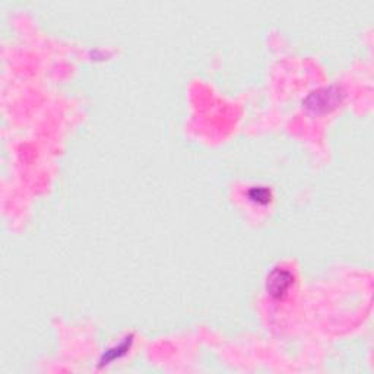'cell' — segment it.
<instances>
[{
	"label": "cell",
	"mask_w": 374,
	"mask_h": 374,
	"mask_svg": "<svg viewBox=\"0 0 374 374\" xmlns=\"http://www.w3.org/2000/svg\"><path fill=\"white\" fill-rule=\"evenodd\" d=\"M294 285V275L287 268H275L267 278V293L275 300L281 301L287 297Z\"/></svg>",
	"instance_id": "cell-2"
},
{
	"label": "cell",
	"mask_w": 374,
	"mask_h": 374,
	"mask_svg": "<svg viewBox=\"0 0 374 374\" xmlns=\"http://www.w3.org/2000/svg\"><path fill=\"white\" fill-rule=\"evenodd\" d=\"M344 91L338 85L323 86L303 100V107L312 115H326L339 107L344 101Z\"/></svg>",
	"instance_id": "cell-1"
},
{
	"label": "cell",
	"mask_w": 374,
	"mask_h": 374,
	"mask_svg": "<svg viewBox=\"0 0 374 374\" xmlns=\"http://www.w3.org/2000/svg\"><path fill=\"white\" fill-rule=\"evenodd\" d=\"M247 197L253 204L259 206H265L272 201V192L265 186H253L252 189H249Z\"/></svg>",
	"instance_id": "cell-4"
},
{
	"label": "cell",
	"mask_w": 374,
	"mask_h": 374,
	"mask_svg": "<svg viewBox=\"0 0 374 374\" xmlns=\"http://www.w3.org/2000/svg\"><path fill=\"white\" fill-rule=\"evenodd\" d=\"M132 345H134V335H127L124 337L117 345L112 346V348H108L105 353L103 354L101 360H100V367H105V366H110V364H113L115 361L123 358L129 351L132 348Z\"/></svg>",
	"instance_id": "cell-3"
}]
</instances>
